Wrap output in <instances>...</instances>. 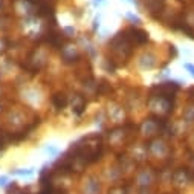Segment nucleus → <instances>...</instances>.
<instances>
[{
	"mask_svg": "<svg viewBox=\"0 0 194 194\" xmlns=\"http://www.w3.org/2000/svg\"><path fill=\"white\" fill-rule=\"evenodd\" d=\"M177 87H179V86H177L176 83H162V84L156 86L154 90L159 92V96H160V98H165V96H173L174 92L177 90Z\"/></svg>",
	"mask_w": 194,
	"mask_h": 194,
	"instance_id": "1",
	"label": "nucleus"
},
{
	"mask_svg": "<svg viewBox=\"0 0 194 194\" xmlns=\"http://www.w3.org/2000/svg\"><path fill=\"white\" fill-rule=\"evenodd\" d=\"M164 2H165V0H144L145 8H147L151 14L160 12L162 8H164Z\"/></svg>",
	"mask_w": 194,
	"mask_h": 194,
	"instance_id": "2",
	"label": "nucleus"
},
{
	"mask_svg": "<svg viewBox=\"0 0 194 194\" xmlns=\"http://www.w3.org/2000/svg\"><path fill=\"white\" fill-rule=\"evenodd\" d=\"M52 103L57 106V109H63L66 104H67V98L64 95H55L52 98Z\"/></svg>",
	"mask_w": 194,
	"mask_h": 194,
	"instance_id": "3",
	"label": "nucleus"
},
{
	"mask_svg": "<svg viewBox=\"0 0 194 194\" xmlns=\"http://www.w3.org/2000/svg\"><path fill=\"white\" fill-rule=\"evenodd\" d=\"M12 173L17 174V176H32L34 174V170L32 168H28V170H16Z\"/></svg>",
	"mask_w": 194,
	"mask_h": 194,
	"instance_id": "4",
	"label": "nucleus"
},
{
	"mask_svg": "<svg viewBox=\"0 0 194 194\" xmlns=\"http://www.w3.org/2000/svg\"><path fill=\"white\" fill-rule=\"evenodd\" d=\"M44 150H46L48 153H51V154H55V153H57V147H54V145H51V147H46Z\"/></svg>",
	"mask_w": 194,
	"mask_h": 194,
	"instance_id": "5",
	"label": "nucleus"
},
{
	"mask_svg": "<svg viewBox=\"0 0 194 194\" xmlns=\"http://www.w3.org/2000/svg\"><path fill=\"white\" fill-rule=\"evenodd\" d=\"M106 3V0H93V5L95 6H103Z\"/></svg>",
	"mask_w": 194,
	"mask_h": 194,
	"instance_id": "6",
	"label": "nucleus"
},
{
	"mask_svg": "<svg viewBox=\"0 0 194 194\" xmlns=\"http://www.w3.org/2000/svg\"><path fill=\"white\" fill-rule=\"evenodd\" d=\"M6 182H8V177L6 176H0V186L6 185Z\"/></svg>",
	"mask_w": 194,
	"mask_h": 194,
	"instance_id": "7",
	"label": "nucleus"
},
{
	"mask_svg": "<svg viewBox=\"0 0 194 194\" xmlns=\"http://www.w3.org/2000/svg\"><path fill=\"white\" fill-rule=\"evenodd\" d=\"M185 67H186V69H188V70H189V72H191V75H192V76H194V66H192V64H186V66H185Z\"/></svg>",
	"mask_w": 194,
	"mask_h": 194,
	"instance_id": "8",
	"label": "nucleus"
},
{
	"mask_svg": "<svg viewBox=\"0 0 194 194\" xmlns=\"http://www.w3.org/2000/svg\"><path fill=\"white\" fill-rule=\"evenodd\" d=\"M125 2H129V3H132V2H133V0H125Z\"/></svg>",
	"mask_w": 194,
	"mask_h": 194,
	"instance_id": "9",
	"label": "nucleus"
}]
</instances>
